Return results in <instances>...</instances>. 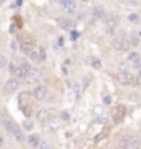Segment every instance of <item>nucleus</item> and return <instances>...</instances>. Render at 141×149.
Wrapping results in <instances>:
<instances>
[{
	"instance_id": "obj_1",
	"label": "nucleus",
	"mask_w": 141,
	"mask_h": 149,
	"mask_svg": "<svg viewBox=\"0 0 141 149\" xmlns=\"http://www.w3.org/2000/svg\"><path fill=\"white\" fill-rule=\"evenodd\" d=\"M0 123L5 126V129L8 131V133L15 138V141H18V143H23L25 141V136H23V131L22 128L18 126V124H15V123L12 121L10 118H7V116H2L0 114Z\"/></svg>"
},
{
	"instance_id": "obj_29",
	"label": "nucleus",
	"mask_w": 141,
	"mask_h": 149,
	"mask_svg": "<svg viewBox=\"0 0 141 149\" xmlns=\"http://www.w3.org/2000/svg\"><path fill=\"white\" fill-rule=\"evenodd\" d=\"M60 47H63V37H58V38H57V50H58Z\"/></svg>"
},
{
	"instance_id": "obj_11",
	"label": "nucleus",
	"mask_w": 141,
	"mask_h": 149,
	"mask_svg": "<svg viewBox=\"0 0 141 149\" xmlns=\"http://www.w3.org/2000/svg\"><path fill=\"white\" fill-rule=\"evenodd\" d=\"M60 5H61V8H63L65 13H75V12H76L75 0H65V2H61Z\"/></svg>"
},
{
	"instance_id": "obj_4",
	"label": "nucleus",
	"mask_w": 141,
	"mask_h": 149,
	"mask_svg": "<svg viewBox=\"0 0 141 149\" xmlns=\"http://www.w3.org/2000/svg\"><path fill=\"white\" fill-rule=\"evenodd\" d=\"M33 48H35V40H33L32 37H23L22 40H20V50H22L23 53H30Z\"/></svg>"
},
{
	"instance_id": "obj_14",
	"label": "nucleus",
	"mask_w": 141,
	"mask_h": 149,
	"mask_svg": "<svg viewBox=\"0 0 141 149\" xmlns=\"http://www.w3.org/2000/svg\"><path fill=\"white\" fill-rule=\"evenodd\" d=\"M105 17V8L101 5H98L93 8V15H91V20L93 22H98V20H103Z\"/></svg>"
},
{
	"instance_id": "obj_9",
	"label": "nucleus",
	"mask_w": 141,
	"mask_h": 149,
	"mask_svg": "<svg viewBox=\"0 0 141 149\" xmlns=\"http://www.w3.org/2000/svg\"><path fill=\"white\" fill-rule=\"evenodd\" d=\"M18 88H20L18 78H8V80L5 81V91L7 93H13V91H17Z\"/></svg>"
},
{
	"instance_id": "obj_35",
	"label": "nucleus",
	"mask_w": 141,
	"mask_h": 149,
	"mask_svg": "<svg viewBox=\"0 0 141 149\" xmlns=\"http://www.w3.org/2000/svg\"><path fill=\"white\" fill-rule=\"evenodd\" d=\"M57 2H58V3H61V2H65V0H57Z\"/></svg>"
},
{
	"instance_id": "obj_30",
	"label": "nucleus",
	"mask_w": 141,
	"mask_h": 149,
	"mask_svg": "<svg viewBox=\"0 0 141 149\" xmlns=\"http://www.w3.org/2000/svg\"><path fill=\"white\" fill-rule=\"evenodd\" d=\"M91 65L95 66V68H100V66H101V65H100V61H98L96 58H93V60H91Z\"/></svg>"
},
{
	"instance_id": "obj_6",
	"label": "nucleus",
	"mask_w": 141,
	"mask_h": 149,
	"mask_svg": "<svg viewBox=\"0 0 141 149\" xmlns=\"http://www.w3.org/2000/svg\"><path fill=\"white\" fill-rule=\"evenodd\" d=\"M32 95H33V100L42 101V100H45V96L48 95V88H47V86H43V85H37L35 88H33Z\"/></svg>"
},
{
	"instance_id": "obj_22",
	"label": "nucleus",
	"mask_w": 141,
	"mask_h": 149,
	"mask_svg": "<svg viewBox=\"0 0 141 149\" xmlns=\"http://www.w3.org/2000/svg\"><path fill=\"white\" fill-rule=\"evenodd\" d=\"M108 133H110V128H108V126H105L103 133H100V134H98V136H96V139H95V141H96V143H100V141H101V139H103V138H106V134H108Z\"/></svg>"
},
{
	"instance_id": "obj_8",
	"label": "nucleus",
	"mask_w": 141,
	"mask_h": 149,
	"mask_svg": "<svg viewBox=\"0 0 141 149\" xmlns=\"http://www.w3.org/2000/svg\"><path fill=\"white\" fill-rule=\"evenodd\" d=\"M116 27H118V18L116 17H108L106 20H105V28H106V32L110 33V35H113L114 30H116Z\"/></svg>"
},
{
	"instance_id": "obj_31",
	"label": "nucleus",
	"mask_w": 141,
	"mask_h": 149,
	"mask_svg": "<svg viewBox=\"0 0 141 149\" xmlns=\"http://www.w3.org/2000/svg\"><path fill=\"white\" fill-rule=\"evenodd\" d=\"M76 37H78V32H71V38H73V40H75Z\"/></svg>"
},
{
	"instance_id": "obj_19",
	"label": "nucleus",
	"mask_w": 141,
	"mask_h": 149,
	"mask_svg": "<svg viewBox=\"0 0 141 149\" xmlns=\"http://www.w3.org/2000/svg\"><path fill=\"white\" fill-rule=\"evenodd\" d=\"M45 124H47V129H48V131H57L58 126H60V121H58V119H52V118H50Z\"/></svg>"
},
{
	"instance_id": "obj_28",
	"label": "nucleus",
	"mask_w": 141,
	"mask_h": 149,
	"mask_svg": "<svg viewBox=\"0 0 141 149\" xmlns=\"http://www.w3.org/2000/svg\"><path fill=\"white\" fill-rule=\"evenodd\" d=\"M135 78H136V85H140V86H141V68L138 70V73H136Z\"/></svg>"
},
{
	"instance_id": "obj_16",
	"label": "nucleus",
	"mask_w": 141,
	"mask_h": 149,
	"mask_svg": "<svg viewBox=\"0 0 141 149\" xmlns=\"http://www.w3.org/2000/svg\"><path fill=\"white\" fill-rule=\"evenodd\" d=\"M50 118H52V113H50L48 109H45V108H43V109H40V111L37 113V119L40 123H43V124L48 121Z\"/></svg>"
},
{
	"instance_id": "obj_15",
	"label": "nucleus",
	"mask_w": 141,
	"mask_h": 149,
	"mask_svg": "<svg viewBox=\"0 0 141 149\" xmlns=\"http://www.w3.org/2000/svg\"><path fill=\"white\" fill-rule=\"evenodd\" d=\"M125 111H126V108L123 106V104H119V106H116L114 108V113H113V119L116 123L118 121H121L123 118H125Z\"/></svg>"
},
{
	"instance_id": "obj_32",
	"label": "nucleus",
	"mask_w": 141,
	"mask_h": 149,
	"mask_svg": "<svg viewBox=\"0 0 141 149\" xmlns=\"http://www.w3.org/2000/svg\"><path fill=\"white\" fill-rule=\"evenodd\" d=\"M0 146H3V138H2V134H0Z\"/></svg>"
},
{
	"instance_id": "obj_26",
	"label": "nucleus",
	"mask_w": 141,
	"mask_h": 149,
	"mask_svg": "<svg viewBox=\"0 0 141 149\" xmlns=\"http://www.w3.org/2000/svg\"><path fill=\"white\" fill-rule=\"evenodd\" d=\"M5 66H8V60H7L3 55H0V70H3Z\"/></svg>"
},
{
	"instance_id": "obj_7",
	"label": "nucleus",
	"mask_w": 141,
	"mask_h": 149,
	"mask_svg": "<svg viewBox=\"0 0 141 149\" xmlns=\"http://www.w3.org/2000/svg\"><path fill=\"white\" fill-rule=\"evenodd\" d=\"M28 55H30V60H33V61H45V48L43 47L35 45V48Z\"/></svg>"
},
{
	"instance_id": "obj_23",
	"label": "nucleus",
	"mask_w": 141,
	"mask_h": 149,
	"mask_svg": "<svg viewBox=\"0 0 141 149\" xmlns=\"http://www.w3.org/2000/svg\"><path fill=\"white\" fill-rule=\"evenodd\" d=\"M128 20L136 25V23H140L141 22V18H140V15H136V13H130V15H128Z\"/></svg>"
},
{
	"instance_id": "obj_10",
	"label": "nucleus",
	"mask_w": 141,
	"mask_h": 149,
	"mask_svg": "<svg viewBox=\"0 0 141 149\" xmlns=\"http://www.w3.org/2000/svg\"><path fill=\"white\" fill-rule=\"evenodd\" d=\"M42 78H43V71H42V70H38V68H35V70H30V73L27 74V78H25V80L30 81V83H35V81L42 80Z\"/></svg>"
},
{
	"instance_id": "obj_2",
	"label": "nucleus",
	"mask_w": 141,
	"mask_h": 149,
	"mask_svg": "<svg viewBox=\"0 0 141 149\" xmlns=\"http://www.w3.org/2000/svg\"><path fill=\"white\" fill-rule=\"evenodd\" d=\"M116 81H118L119 85H123V86H131V85L136 83V78L133 76V73H130V71L126 70V71L116 73Z\"/></svg>"
},
{
	"instance_id": "obj_21",
	"label": "nucleus",
	"mask_w": 141,
	"mask_h": 149,
	"mask_svg": "<svg viewBox=\"0 0 141 149\" xmlns=\"http://www.w3.org/2000/svg\"><path fill=\"white\" fill-rule=\"evenodd\" d=\"M58 25H60L61 28H71L73 22H71V20H66V18H61V20L58 22Z\"/></svg>"
},
{
	"instance_id": "obj_25",
	"label": "nucleus",
	"mask_w": 141,
	"mask_h": 149,
	"mask_svg": "<svg viewBox=\"0 0 141 149\" xmlns=\"http://www.w3.org/2000/svg\"><path fill=\"white\" fill-rule=\"evenodd\" d=\"M22 126H23V129H25V131H32V129H33V121H30V119H27V121L23 123Z\"/></svg>"
},
{
	"instance_id": "obj_3",
	"label": "nucleus",
	"mask_w": 141,
	"mask_h": 149,
	"mask_svg": "<svg viewBox=\"0 0 141 149\" xmlns=\"http://www.w3.org/2000/svg\"><path fill=\"white\" fill-rule=\"evenodd\" d=\"M113 47H114V50H118V52H125V50H128V48H130L128 35H125V33H119L118 37L114 38Z\"/></svg>"
},
{
	"instance_id": "obj_27",
	"label": "nucleus",
	"mask_w": 141,
	"mask_h": 149,
	"mask_svg": "<svg viewBox=\"0 0 141 149\" xmlns=\"http://www.w3.org/2000/svg\"><path fill=\"white\" fill-rule=\"evenodd\" d=\"M80 95H82V91H80V86L75 85V88H73V96H75V100H80Z\"/></svg>"
},
{
	"instance_id": "obj_33",
	"label": "nucleus",
	"mask_w": 141,
	"mask_h": 149,
	"mask_svg": "<svg viewBox=\"0 0 141 149\" xmlns=\"http://www.w3.org/2000/svg\"><path fill=\"white\" fill-rule=\"evenodd\" d=\"M136 35H138V38L141 40V30H138V32H136Z\"/></svg>"
},
{
	"instance_id": "obj_13",
	"label": "nucleus",
	"mask_w": 141,
	"mask_h": 149,
	"mask_svg": "<svg viewBox=\"0 0 141 149\" xmlns=\"http://www.w3.org/2000/svg\"><path fill=\"white\" fill-rule=\"evenodd\" d=\"M30 98H33V95L32 93H27V91H23L22 95L18 96V104H20V108H23V106H30Z\"/></svg>"
},
{
	"instance_id": "obj_20",
	"label": "nucleus",
	"mask_w": 141,
	"mask_h": 149,
	"mask_svg": "<svg viewBox=\"0 0 141 149\" xmlns=\"http://www.w3.org/2000/svg\"><path fill=\"white\" fill-rule=\"evenodd\" d=\"M128 42H130V47H138L140 38H138V35H130L128 33Z\"/></svg>"
},
{
	"instance_id": "obj_17",
	"label": "nucleus",
	"mask_w": 141,
	"mask_h": 149,
	"mask_svg": "<svg viewBox=\"0 0 141 149\" xmlns=\"http://www.w3.org/2000/svg\"><path fill=\"white\" fill-rule=\"evenodd\" d=\"M27 143L30 148H38L40 146V143H42V139H40V136L38 134H30L27 138Z\"/></svg>"
},
{
	"instance_id": "obj_18",
	"label": "nucleus",
	"mask_w": 141,
	"mask_h": 149,
	"mask_svg": "<svg viewBox=\"0 0 141 149\" xmlns=\"http://www.w3.org/2000/svg\"><path fill=\"white\" fill-rule=\"evenodd\" d=\"M131 146H138V143L135 141L133 136H125L121 141V148H131Z\"/></svg>"
},
{
	"instance_id": "obj_12",
	"label": "nucleus",
	"mask_w": 141,
	"mask_h": 149,
	"mask_svg": "<svg viewBox=\"0 0 141 149\" xmlns=\"http://www.w3.org/2000/svg\"><path fill=\"white\" fill-rule=\"evenodd\" d=\"M128 60H130V63L135 66L136 70L141 68V55L136 53V52H131V53H128Z\"/></svg>"
},
{
	"instance_id": "obj_36",
	"label": "nucleus",
	"mask_w": 141,
	"mask_h": 149,
	"mask_svg": "<svg viewBox=\"0 0 141 149\" xmlns=\"http://www.w3.org/2000/svg\"><path fill=\"white\" fill-rule=\"evenodd\" d=\"M128 2H135V0H128Z\"/></svg>"
},
{
	"instance_id": "obj_24",
	"label": "nucleus",
	"mask_w": 141,
	"mask_h": 149,
	"mask_svg": "<svg viewBox=\"0 0 141 149\" xmlns=\"http://www.w3.org/2000/svg\"><path fill=\"white\" fill-rule=\"evenodd\" d=\"M17 68H18V61H12V63H8V70H10L12 74H17Z\"/></svg>"
},
{
	"instance_id": "obj_34",
	"label": "nucleus",
	"mask_w": 141,
	"mask_h": 149,
	"mask_svg": "<svg viewBox=\"0 0 141 149\" xmlns=\"http://www.w3.org/2000/svg\"><path fill=\"white\" fill-rule=\"evenodd\" d=\"M3 3H5V0H0V7L3 5Z\"/></svg>"
},
{
	"instance_id": "obj_5",
	"label": "nucleus",
	"mask_w": 141,
	"mask_h": 149,
	"mask_svg": "<svg viewBox=\"0 0 141 149\" xmlns=\"http://www.w3.org/2000/svg\"><path fill=\"white\" fill-rule=\"evenodd\" d=\"M30 65L25 60H18V68H17V78H27V74L30 73Z\"/></svg>"
}]
</instances>
